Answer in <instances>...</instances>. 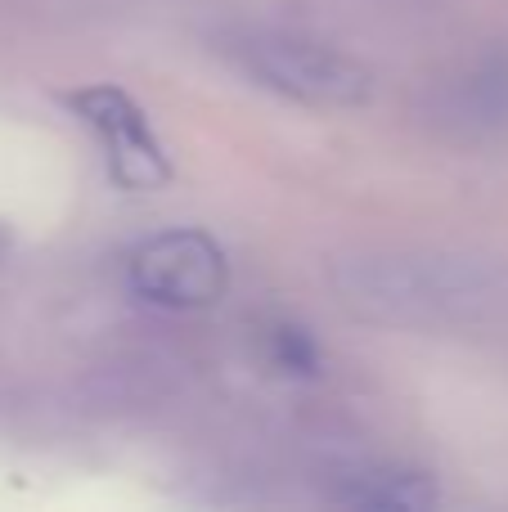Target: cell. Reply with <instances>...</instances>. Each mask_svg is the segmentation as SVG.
I'll return each mask as SVG.
<instances>
[{
	"label": "cell",
	"mask_w": 508,
	"mask_h": 512,
	"mask_svg": "<svg viewBox=\"0 0 508 512\" xmlns=\"http://www.w3.org/2000/svg\"><path fill=\"white\" fill-rule=\"evenodd\" d=\"M234 54L252 81L311 108H356L374 90L360 59L297 32H248Z\"/></svg>",
	"instance_id": "7a4b0ae2"
},
{
	"label": "cell",
	"mask_w": 508,
	"mask_h": 512,
	"mask_svg": "<svg viewBox=\"0 0 508 512\" xmlns=\"http://www.w3.org/2000/svg\"><path fill=\"white\" fill-rule=\"evenodd\" d=\"M432 131L455 144H495L508 135V59H482L437 86L428 108Z\"/></svg>",
	"instance_id": "5b68a950"
},
{
	"label": "cell",
	"mask_w": 508,
	"mask_h": 512,
	"mask_svg": "<svg viewBox=\"0 0 508 512\" xmlns=\"http://www.w3.org/2000/svg\"><path fill=\"white\" fill-rule=\"evenodd\" d=\"M329 499L365 512H419L437 504V486L410 468H351L338 477Z\"/></svg>",
	"instance_id": "8992f818"
},
{
	"label": "cell",
	"mask_w": 508,
	"mask_h": 512,
	"mask_svg": "<svg viewBox=\"0 0 508 512\" xmlns=\"http://www.w3.org/2000/svg\"><path fill=\"white\" fill-rule=\"evenodd\" d=\"M347 310L374 324L468 333L508 328V265L464 252H360L333 265Z\"/></svg>",
	"instance_id": "6da1fadb"
},
{
	"label": "cell",
	"mask_w": 508,
	"mask_h": 512,
	"mask_svg": "<svg viewBox=\"0 0 508 512\" xmlns=\"http://www.w3.org/2000/svg\"><path fill=\"white\" fill-rule=\"evenodd\" d=\"M68 108L95 131L99 149H104V167L113 185L122 189H162L171 180L167 149L158 144L144 108L135 104L126 90L117 86H86L68 95Z\"/></svg>",
	"instance_id": "277c9868"
},
{
	"label": "cell",
	"mask_w": 508,
	"mask_h": 512,
	"mask_svg": "<svg viewBox=\"0 0 508 512\" xmlns=\"http://www.w3.org/2000/svg\"><path fill=\"white\" fill-rule=\"evenodd\" d=\"M126 283L162 310H207L230 288V261L203 230H162L126 256Z\"/></svg>",
	"instance_id": "3957f363"
},
{
	"label": "cell",
	"mask_w": 508,
	"mask_h": 512,
	"mask_svg": "<svg viewBox=\"0 0 508 512\" xmlns=\"http://www.w3.org/2000/svg\"><path fill=\"white\" fill-rule=\"evenodd\" d=\"M275 351H279V364H288V369H297V373H311L315 369V346L306 342L302 328H279V333H275Z\"/></svg>",
	"instance_id": "52a82bcc"
}]
</instances>
